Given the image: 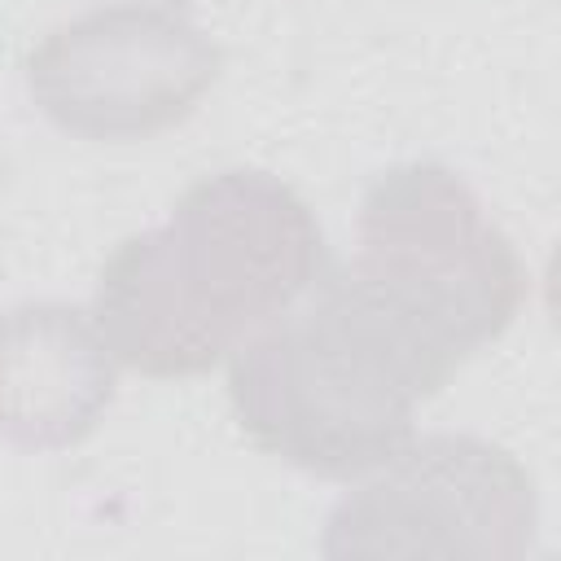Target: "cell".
<instances>
[{"label":"cell","instance_id":"277c9868","mask_svg":"<svg viewBox=\"0 0 561 561\" xmlns=\"http://www.w3.org/2000/svg\"><path fill=\"white\" fill-rule=\"evenodd\" d=\"M539 491L526 465L478 434L408 438L342 495L324 557H469L513 561L535 548Z\"/></svg>","mask_w":561,"mask_h":561},{"label":"cell","instance_id":"6da1fadb","mask_svg":"<svg viewBox=\"0 0 561 561\" xmlns=\"http://www.w3.org/2000/svg\"><path fill=\"white\" fill-rule=\"evenodd\" d=\"M324 272L316 210L280 175L224 167L188 184L162 228L114 245L88 316L114 364L197 377L294 311Z\"/></svg>","mask_w":561,"mask_h":561},{"label":"cell","instance_id":"8992f818","mask_svg":"<svg viewBox=\"0 0 561 561\" xmlns=\"http://www.w3.org/2000/svg\"><path fill=\"white\" fill-rule=\"evenodd\" d=\"M114 386V355L88 311L22 302L0 316V443L66 451L105 421Z\"/></svg>","mask_w":561,"mask_h":561},{"label":"cell","instance_id":"7a4b0ae2","mask_svg":"<svg viewBox=\"0 0 561 561\" xmlns=\"http://www.w3.org/2000/svg\"><path fill=\"white\" fill-rule=\"evenodd\" d=\"M329 285L430 399L517 320L530 276L465 175L399 162L364 188L355 259Z\"/></svg>","mask_w":561,"mask_h":561},{"label":"cell","instance_id":"5b68a950","mask_svg":"<svg viewBox=\"0 0 561 561\" xmlns=\"http://www.w3.org/2000/svg\"><path fill=\"white\" fill-rule=\"evenodd\" d=\"M219 44L167 0H114L26 53L35 110L79 140H149L215 88Z\"/></svg>","mask_w":561,"mask_h":561},{"label":"cell","instance_id":"3957f363","mask_svg":"<svg viewBox=\"0 0 561 561\" xmlns=\"http://www.w3.org/2000/svg\"><path fill=\"white\" fill-rule=\"evenodd\" d=\"M228 399L259 451L346 482L412 438L421 390L324 272L302 307L232 351Z\"/></svg>","mask_w":561,"mask_h":561}]
</instances>
